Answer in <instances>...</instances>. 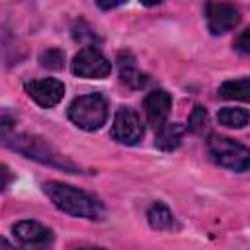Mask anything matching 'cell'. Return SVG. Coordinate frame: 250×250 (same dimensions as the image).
<instances>
[{
  "instance_id": "cell-18",
  "label": "cell",
  "mask_w": 250,
  "mask_h": 250,
  "mask_svg": "<svg viewBox=\"0 0 250 250\" xmlns=\"http://www.w3.org/2000/svg\"><path fill=\"white\" fill-rule=\"evenodd\" d=\"M234 49L242 55H250V27L238 35V39L234 41Z\"/></svg>"
},
{
  "instance_id": "cell-12",
  "label": "cell",
  "mask_w": 250,
  "mask_h": 250,
  "mask_svg": "<svg viewBox=\"0 0 250 250\" xmlns=\"http://www.w3.org/2000/svg\"><path fill=\"white\" fill-rule=\"evenodd\" d=\"M186 127L182 123H164L160 129H156V139H154V146L160 150H176L182 145Z\"/></svg>"
},
{
  "instance_id": "cell-8",
  "label": "cell",
  "mask_w": 250,
  "mask_h": 250,
  "mask_svg": "<svg viewBox=\"0 0 250 250\" xmlns=\"http://www.w3.org/2000/svg\"><path fill=\"white\" fill-rule=\"evenodd\" d=\"M25 92L41 107H53L62 100L64 84L57 78H37L25 82Z\"/></svg>"
},
{
  "instance_id": "cell-3",
  "label": "cell",
  "mask_w": 250,
  "mask_h": 250,
  "mask_svg": "<svg viewBox=\"0 0 250 250\" xmlns=\"http://www.w3.org/2000/svg\"><path fill=\"white\" fill-rule=\"evenodd\" d=\"M207 152L215 164L227 170L232 172L250 170V148L230 137L211 135L207 139Z\"/></svg>"
},
{
  "instance_id": "cell-2",
  "label": "cell",
  "mask_w": 250,
  "mask_h": 250,
  "mask_svg": "<svg viewBox=\"0 0 250 250\" xmlns=\"http://www.w3.org/2000/svg\"><path fill=\"white\" fill-rule=\"evenodd\" d=\"M6 139V145L18 152H21L23 156L27 158H33L41 164H49V166H55V168H62L66 172H76L78 168L66 160L64 156H61L45 139L41 137H35V135H14V137H8L4 135Z\"/></svg>"
},
{
  "instance_id": "cell-4",
  "label": "cell",
  "mask_w": 250,
  "mask_h": 250,
  "mask_svg": "<svg viewBox=\"0 0 250 250\" xmlns=\"http://www.w3.org/2000/svg\"><path fill=\"white\" fill-rule=\"evenodd\" d=\"M68 119L84 129V131H98L105 125L107 119V100L102 94H86L68 105Z\"/></svg>"
},
{
  "instance_id": "cell-11",
  "label": "cell",
  "mask_w": 250,
  "mask_h": 250,
  "mask_svg": "<svg viewBox=\"0 0 250 250\" xmlns=\"http://www.w3.org/2000/svg\"><path fill=\"white\" fill-rule=\"evenodd\" d=\"M117 62H119V78H121V82L125 86H129L133 90H139L148 82L146 74L137 68L135 57L129 51H121L117 55Z\"/></svg>"
},
{
  "instance_id": "cell-10",
  "label": "cell",
  "mask_w": 250,
  "mask_h": 250,
  "mask_svg": "<svg viewBox=\"0 0 250 250\" xmlns=\"http://www.w3.org/2000/svg\"><path fill=\"white\" fill-rule=\"evenodd\" d=\"M14 236L20 240V244L23 246H47L53 240V232L51 229H47L45 225L37 223V221H20L18 225H14Z\"/></svg>"
},
{
  "instance_id": "cell-5",
  "label": "cell",
  "mask_w": 250,
  "mask_h": 250,
  "mask_svg": "<svg viewBox=\"0 0 250 250\" xmlns=\"http://www.w3.org/2000/svg\"><path fill=\"white\" fill-rule=\"evenodd\" d=\"M72 72L80 78H105L111 72V62L98 47L86 45L74 55Z\"/></svg>"
},
{
  "instance_id": "cell-6",
  "label": "cell",
  "mask_w": 250,
  "mask_h": 250,
  "mask_svg": "<svg viewBox=\"0 0 250 250\" xmlns=\"http://www.w3.org/2000/svg\"><path fill=\"white\" fill-rule=\"evenodd\" d=\"M145 135L141 117L137 115L135 109L131 107H119L115 117H113V125H111V139L121 143V145H137Z\"/></svg>"
},
{
  "instance_id": "cell-14",
  "label": "cell",
  "mask_w": 250,
  "mask_h": 250,
  "mask_svg": "<svg viewBox=\"0 0 250 250\" xmlns=\"http://www.w3.org/2000/svg\"><path fill=\"white\" fill-rule=\"evenodd\" d=\"M146 219H148V225H150L154 230H168V229L174 225V215H172V211H170L164 203H160V201H156V203H152V205L148 207Z\"/></svg>"
},
{
  "instance_id": "cell-19",
  "label": "cell",
  "mask_w": 250,
  "mask_h": 250,
  "mask_svg": "<svg viewBox=\"0 0 250 250\" xmlns=\"http://www.w3.org/2000/svg\"><path fill=\"white\" fill-rule=\"evenodd\" d=\"M127 0H96V4L102 8V10H113V8H117V6H121V4H125Z\"/></svg>"
},
{
  "instance_id": "cell-16",
  "label": "cell",
  "mask_w": 250,
  "mask_h": 250,
  "mask_svg": "<svg viewBox=\"0 0 250 250\" xmlns=\"http://www.w3.org/2000/svg\"><path fill=\"white\" fill-rule=\"evenodd\" d=\"M188 129L195 135H203L209 129V115L203 105H193L189 117H188Z\"/></svg>"
},
{
  "instance_id": "cell-20",
  "label": "cell",
  "mask_w": 250,
  "mask_h": 250,
  "mask_svg": "<svg viewBox=\"0 0 250 250\" xmlns=\"http://www.w3.org/2000/svg\"><path fill=\"white\" fill-rule=\"evenodd\" d=\"M141 4H145V6H156V4H160L162 0H139Z\"/></svg>"
},
{
  "instance_id": "cell-13",
  "label": "cell",
  "mask_w": 250,
  "mask_h": 250,
  "mask_svg": "<svg viewBox=\"0 0 250 250\" xmlns=\"http://www.w3.org/2000/svg\"><path fill=\"white\" fill-rule=\"evenodd\" d=\"M219 96L225 100H238L250 104V76L223 82L219 86Z\"/></svg>"
},
{
  "instance_id": "cell-9",
  "label": "cell",
  "mask_w": 250,
  "mask_h": 250,
  "mask_svg": "<svg viewBox=\"0 0 250 250\" xmlns=\"http://www.w3.org/2000/svg\"><path fill=\"white\" fill-rule=\"evenodd\" d=\"M143 107H145V115H146L148 125H152V129L156 131L166 123V119L170 115L172 98L166 90H152L145 96Z\"/></svg>"
},
{
  "instance_id": "cell-1",
  "label": "cell",
  "mask_w": 250,
  "mask_h": 250,
  "mask_svg": "<svg viewBox=\"0 0 250 250\" xmlns=\"http://www.w3.org/2000/svg\"><path fill=\"white\" fill-rule=\"evenodd\" d=\"M43 191L51 199V203L66 215L84 217V219H90V221H100L104 217L102 203L94 195H90V193H86V191H82L74 186L53 180V182L43 184Z\"/></svg>"
},
{
  "instance_id": "cell-15",
  "label": "cell",
  "mask_w": 250,
  "mask_h": 250,
  "mask_svg": "<svg viewBox=\"0 0 250 250\" xmlns=\"http://www.w3.org/2000/svg\"><path fill=\"white\" fill-rule=\"evenodd\" d=\"M217 119L221 125L229 127V129H242L248 125L250 121V113L242 107H223L217 113Z\"/></svg>"
},
{
  "instance_id": "cell-7",
  "label": "cell",
  "mask_w": 250,
  "mask_h": 250,
  "mask_svg": "<svg viewBox=\"0 0 250 250\" xmlns=\"http://www.w3.org/2000/svg\"><path fill=\"white\" fill-rule=\"evenodd\" d=\"M205 18H207V27L213 35H223V33L234 29L240 23L238 8L234 4L219 2V0H209L207 2Z\"/></svg>"
},
{
  "instance_id": "cell-17",
  "label": "cell",
  "mask_w": 250,
  "mask_h": 250,
  "mask_svg": "<svg viewBox=\"0 0 250 250\" xmlns=\"http://www.w3.org/2000/svg\"><path fill=\"white\" fill-rule=\"evenodd\" d=\"M41 66L45 68H53V70H61L64 66V53L61 49H47L45 53H41L39 57Z\"/></svg>"
}]
</instances>
